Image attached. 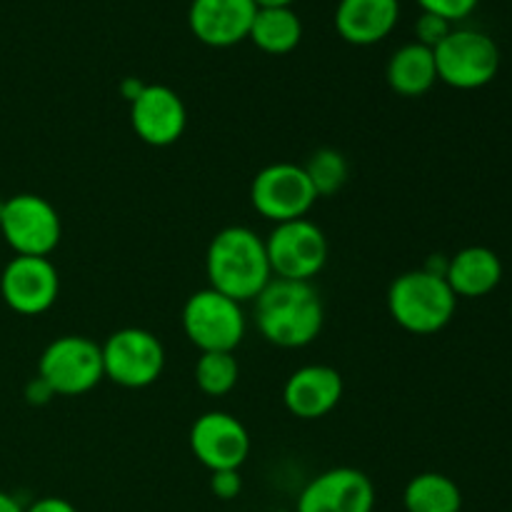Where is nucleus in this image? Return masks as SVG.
Wrapping results in <instances>:
<instances>
[{"label": "nucleus", "mask_w": 512, "mask_h": 512, "mask_svg": "<svg viewBox=\"0 0 512 512\" xmlns=\"http://www.w3.org/2000/svg\"><path fill=\"white\" fill-rule=\"evenodd\" d=\"M323 323V300L310 283L273 278L255 298V325L278 348H305L318 338Z\"/></svg>", "instance_id": "obj_1"}, {"label": "nucleus", "mask_w": 512, "mask_h": 512, "mask_svg": "<svg viewBox=\"0 0 512 512\" xmlns=\"http://www.w3.org/2000/svg\"><path fill=\"white\" fill-rule=\"evenodd\" d=\"M208 288L228 295L235 303H248L273 280L265 240L245 225L223 228L205 253Z\"/></svg>", "instance_id": "obj_2"}, {"label": "nucleus", "mask_w": 512, "mask_h": 512, "mask_svg": "<svg viewBox=\"0 0 512 512\" xmlns=\"http://www.w3.org/2000/svg\"><path fill=\"white\" fill-rule=\"evenodd\" d=\"M388 310L395 323L413 335L440 333L458 310V295L445 275L428 268L398 275L388 290Z\"/></svg>", "instance_id": "obj_3"}, {"label": "nucleus", "mask_w": 512, "mask_h": 512, "mask_svg": "<svg viewBox=\"0 0 512 512\" xmlns=\"http://www.w3.org/2000/svg\"><path fill=\"white\" fill-rule=\"evenodd\" d=\"M185 338L200 353H233L245 338L243 305L213 288L198 290L183 308Z\"/></svg>", "instance_id": "obj_4"}, {"label": "nucleus", "mask_w": 512, "mask_h": 512, "mask_svg": "<svg viewBox=\"0 0 512 512\" xmlns=\"http://www.w3.org/2000/svg\"><path fill=\"white\" fill-rule=\"evenodd\" d=\"M433 53L438 80H443L450 88H485L493 83L500 70L498 43L473 28H453Z\"/></svg>", "instance_id": "obj_5"}, {"label": "nucleus", "mask_w": 512, "mask_h": 512, "mask_svg": "<svg viewBox=\"0 0 512 512\" xmlns=\"http://www.w3.org/2000/svg\"><path fill=\"white\" fill-rule=\"evenodd\" d=\"M38 378L53 395H85L105 378L103 350L85 335H63L43 350Z\"/></svg>", "instance_id": "obj_6"}, {"label": "nucleus", "mask_w": 512, "mask_h": 512, "mask_svg": "<svg viewBox=\"0 0 512 512\" xmlns=\"http://www.w3.org/2000/svg\"><path fill=\"white\" fill-rule=\"evenodd\" d=\"M0 233L15 255L48 258L60 243V215L45 198L18 193L0 205Z\"/></svg>", "instance_id": "obj_7"}, {"label": "nucleus", "mask_w": 512, "mask_h": 512, "mask_svg": "<svg viewBox=\"0 0 512 512\" xmlns=\"http://www.w3.org/2000/svg\"><path fill=\"white\" fill-rule=\"evenodd\" d=\"M273 278L310 283L328 263V238L308 218L278 223L265 238Z\"/></svg>", "instance_id": "obj_8"}, {"label": "nucleus", "mask_w": 512, "mask_h": 512, "mask_svg": "<svg viewBox=\"0 0 512 512\" xmlns=\"http://www.w3.org/2000/svg\"><path fill=\"white\" fill-rule=\"evenodd\" d=\"M105 378L120 388L140 390L153 385L163 375L165 348L150 330H115L103 345Z\"/></svg>", "instance_id": "obj_9"}, {"label": "nucleus", "mask_w": 512, "mask_h": 512, "mask_svg": "<svg viewBox=\"0 0 512 512\" xmlns=\"http://www.w3.org/2000/svg\"><path fill=\"white\" fill-rule=\"evenodd\" d=\"M318 195H315L310 178L303 165L273 163L260 170L250 185V203L265 220L290 223L310 213Z\"/></svg>", "instance_id": "obj_10"}, {"label": "nucleus", "mask_w": 512, "mask_h": 512, "mask_svg": "<svg viewBox=\"0 0 512 512\" xmlns=\"http://www.w3.org/2000/svg\"><path fill=\"white\" fill-rule=\"evenodd\" d=\"M190 450L195 460L210 470H240L250 455L248 428L223 410L203 413L190 428Z\"/></svg>", "instance_id": "obj_11"}, {"label": "nucleus", "mask_w": 512, "mask_h": 512, "mask_svg": "<svg viewBox=\"0 0 512 512\" xmlns=\"http://www.w3.org/2000/svg\"><path fill=\"white\" fill-rule=\"evenodd\" d=\"M60 278L50 258L15 255L0 275V295L18 315H40L58 300Z\"/></svg>", "instance_id": "obj_12"}, {"label": "nucleus", "mask_w": 512, "mask_h": 512, "mask_svg": "<svg viewBox=\"0 0 512 512\" xmlns=\"http://www.w3.org/2000/svg\"><path fill=\"white\" fill-rule=\"evenodd\" d=\"M130 125L143 143L168 148L183 138L188 110L183 98L168 85H143L130 100Z\"/></svg>", "instance_id": "obj_13"}, {"label": "nucleus", "mask_w": 512, "mask_h": 512, "mask_svg": "<svg viewBox=\"0 0 512 512\" xmlns=\"http://www.w3.org/2000/svg\"><path fill=\"white\" fill-rule=\"evenodd\" d=\"M375 485L363 470L333 468L310 480L295 512H373Z\"/></svg>", "instance_id": "obj_14"}, {"label": "nucleus", "mask_w": 512, "mask_h": 512, "mask_svg": "<svg viewBox=\"0 0 512 512\" xmlns=\"http://www.w3.org/2000/svg\"><path fill=\"white\" fill-rule=\"evenodd\" d=\"M255 13V0H193L188 8V25L203 45L230 48L248 38Z\"/></svg>", "instance_id": "obj_15"}, {"label": "nucleus", "mask_w": 512, "mask_h": 512, "mask_svg": "<svg viewBox=\"0 0 512 512\" xmlns=\"http://www.w3.org/2000/svg\"><path fill=\"white\" fill-rule=\"evenodd\" d=\"M343 375L330 365H303L283 388V403L290 415L300 420L325 418L343 398Z\"/></svg>", "instance_id": "obj_16"}, {"label": "nucleus", "mask_w": 512, "mask_h": 512, "mask_svg": "<svg viewBox=\"0 0 512 512\" xmlns=\"http://www.w3.org/2000/svg\"><path fill=\"white\" fill-rule=\"evenodd\" d=\"M400 20V0H340L335 30L350 45H375L388 38Z\"/></svg>", "instance_id": "obj_17"}, {"label": "nucleus", "mask_w": 512, "mask_h": 512, "mask_svg": "<svg viewBox=\"0 0 512 512\" xmlns=\"http://www.w3.org/2000/svg\"><path fill=\"white\" fill-rule=\"evenodd\" d=\"M445 280L458 298H483L503 280V263L490 248L470 245L448 260Z\"/></svg>", "instance_id": "obj_18"}, {"label": "nucleus", "mask_w": 512, "mask_h": 512, "mask_svg": "<svg viewBox=\"0 0 512 512\" xmlns=\"http://www.w3.org/2000/svg\"><path fill=\"white\" fill-rule=\"evenodd\" d=\"M385 80L403 98H420L438 83L435 53L420 43H405L390 55Z\"/></svg>", "instance_id": "obj_19"}, {"label": "nucleus", "mask_w": 512, "mask_h": 512, "mask_svg": "<svg viewBox=\"0 0 512 512\" xmlns=\"http://www.w3.org/2000/svg\"><path fill=\"white\" fill-rule=\"evenodd\" d=\"M248 38L268 55L293 53L303 40V23L293 8H258Z\"/></svg>", "instance_id": "obj_20"}, {"label": "nucleus", "mask_w": 512, "mask_h": 512, "mask_svg": "<svg viewBox=\"0 0 512 512\" xmlns=\"http://www.w3.org/2000/svg\"><path fill=\"white\" fill-rule=\"evenodd\" d=\"M405 512H460L463 493L458 483L443 473H420L405 485Z\"/></svg>", "instance_id": "obj_21"}, {"label": "nucleus", "mask_w": 512, "mask_h": 512, "mask_svg": "<svg viewBox=\"0 0 512 512\" xmlns=\"http://www.w3.org/2000/svg\"><path fill=\"white\" fill-rule=\"evenodd\" d=\"M303 170L310 178V185H313L318 198H330V195L338 193V190L348 183L350 175L348 160H345V155L335 148L315 150L308 158V163L303 165Z\"/></svg>", "instance_id": "obj_22"}, {"label": "nucleus", "mask_w": 512, "mask_h": 512, "mask_svg": "<svg viewBox=\"0 0 512 512\" xmlns=\"http://www.w3.org/2000/svg\"><path fill=\"white\" fill-rule=\"evenodd\" d=\"M238 360L233 353H200L195 363V385L210 398L228 395L238 383Z\"/></svg>", "instance_id": "obj_23"}, {"label": "nucleus", "mask_w": 512, "mask_h": 512, "mask_svg": "<svg viewBox=\"0 0 512 512\" xmlns=\"http://www.w3.org/2000/svg\"><path fill=\"white\" fill-rule=\"evenodd\" d=\"M450 30H453V23H450V20L440 18V15H433V13H423L418 18V23H415V35H418L415 43L435 50L445 38H448Z\"/></svg>", "instance_id": "obj_24"}, {"label": "nucleus", "mask_w": 512, "mask_h": 512, "mask_svg": "<svg viewBox=\"0 0 512 512\" xmlns=\"http://www.w3.org/2000/svg\"><path fill=\"white\" fill-rule=\"evenodd\" d=\"M478 3L480 0H418L423 13L440 15V18L450 20V23L468 18V15L478 8Z\"/></svg>", "instance_id": "obj_25"}, {"label": "nucleus", "mask_w": 512, "mask_h": 512, "mask_svg": "<svg viewBox=\"0 0 512 512\" xmlns=\"http://www.w3.org/2000/svg\"><path fill=\"white\" fill-rule=\"evenodd\" d=\"M210 490H213L215 498L233 500L243 490V480H240L238 470H220V473H213V478H210Z\"/></svg>", "instance_id": "obj_26"}, {"label": "nucleus", "mask_w": 512, "mask_h": 512, "mask_svg": "<svg viewBox=\"0 0 512 512\" xmlns=\"http://www.w3.org/2000/svg\"><path fill=\"white\" fill-rule=\"evenodd\" d=\"M25 512H78L75 505L65 498H55V495H48V498L35 500L33 505H28Z\"/></svg>", "instance_id": "obj_27"}, {"label": "nucleus", "mask_w": 512, "mask_h": 512, "mask_svg": "<svg viewBox=\"0 0 512 512\" xmlns=\"http://www.w3.org/2000/svg\"><path fill=\"white\" fill-rule=\"evenodd\" d=\"M25 398H28L30 405H45L50 398H53V390L43 383L40 378L30 380L28 388H25Z\"/></svg>", "instance_id": "obj_28"}, {"label": "nucleus", "mask_w": 512, "mask_h": 512, "mask_svg": "<svg viewBox=\"0 0 512 512\" xmlns=\"http://www.w3.org/2000/svg\"><path fill=\"white\" fill-rule=\"evenodd\" d=\"M0 512H25V508L13 498V495L0 490Z\"/></svg>", "instance_id": "obj_29"}, {"label": "nucleus", "mask_w": 512, "mask_h": 512, "mask_svg": "<svg viewBox=\"0 0 512 512\" xmlns=\"http://www.w3.org/2000/svg\"><path fill=\"white\" fill-rule=\"evenodd\" d=\"M140 90H143V83H135L133 78L125 80V83H123V95H125V98H128V100H133L135 95L140 93Z\"/></svg>", "instance_id": "obj_30"}, {"label": "nucleus", "mask_w": 512, "mask_h": 512, "mask_svg": "<svg viewBox=\"0 0 512 512\" xmlns=\"http://www.w3.org/2000/svg\"><path fill=\"white\" fill-rule=\"evenodd\" d=\"M295 0H255L258 8H290Z\"/></svg>", "instance_id": "obj_31"}]
</instances>
